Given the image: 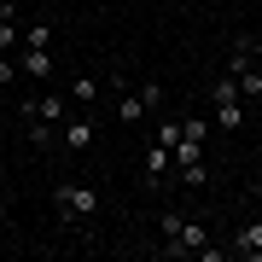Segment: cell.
<instances>
[{
    "mask_svg": "<svg viewBox=\"0 0 262 262\" xmlns=\"http://www.w3.org/2000/svg\"><path fill=\"white\" fill-rule=\"evenodd\" d=\"M163 251L169 256H198V251H204V245L215 239L210 233V222H198V215H181V210H163Z\"/></svg>",
    "mask_w": 262,
    "mask_h": 262,
    "instance_id": "6da1fadb",
    "label": "cell"
},
{
    "mask_svg": "<svg viewBox=\"0 0 262 262\" xmlns=\"http://www.w3.org/2000/svg\"><path fill=\"white\" fill-rule=\"evenodd\" d=\"M53 210H58V222H64V227H76V222H94L99 192H94V187H82V181H64V187H53Z\"/></svg>",
    "mask_w": 262,
    "mask_h": 262,
    "instance_id": "7a4b0ae2",
    "label": "cell"
},
{
    "mask_svg": "<svg viewBox=\"0 0 262 262\" xmlns=\"http://www.w3.org/2000/svg\"><path fill=\"white\" fill-rule=\"evenodd\" d=\"M169 169H175V151H169L163 140H151V146H140V187H146V192H163Z\"/></svg>",
    "mask_w": 262,
    "mask_h": 262,
    "instance_id": "3957f363",
    "label": "cell"
},
{
    "mask_svg": "<svg viewBox=\"0 0 262 262\" xmlns=\"http://www.w3.org/2000/svg\"><path fill=\"white\" fill-rule=\"evenodd\" d=\"M58 140H64L70 151H88V146H94V140H99V122H94V117H88V111H70L64 122H58Z\"/></svg>",
    "mask_w": 262,
    "mask_h": 262,
    "instance_id": "277c9868",
    "label": "cell"
},
{
    "mask_svg": "<svg viewBox=\"0 0 262 262\" xmlns=\"http://www.w3.org/2000/svg\"><path fill=\"white\" fill-rule=\"evenodd\" d=\"M70 111H76V99H70V94H41V99L18 105V117H47V122H64Z\"/></svg>",
    "mask_w": 262,
    "mask_h": 262,
    "instance_id": "5b68a950",
    "label": "cell"
},
{
    "mask_svg": "<svg viewBox=\"0 0 262 262\" xmlns=\"http://www.w3.org/2000/svg\"><path fill=\"white\" fill-rule=\"evenodd\" d=\"M227 256H239V262H262V222L233 227V239H227Z\"/></svg>",
    "mask_w": 262,
    "mask_h": 262,
    "instance_id": "8992f818",
    "label": "cell"
},
{
    "mask_svg": "<svg viewBox=\"0 0 262 262\" xmlns=\"http://www.w3.org/2000/svg\"><path fill=\"white\" fill-rule=\"evenodd\" d=\"M18 70L29 82H53V47H18Z\"/></svg>",
    "mask_w": 262,
    "mask_h": 262,
    "instance_id": "52a82bcc",
    "label": "cell"
},
{
    "mask_svg": "<svg viewBox=\"0 0 262 262\" xmlns=\"http://www.w3.org/2000/svg\"><path fill=\"white\" fill-rule=\"evenodd\" d=\"M24 47V18L12 0H0V53H18Z\"/></svg>",
    "mask_w": 262,
    "mask_h": 262,
    "instance_id": "ba28073f",
    "label": "cell"
},
{
    "mask_svg": "<svg viewBox=\"0 0 262 262\" xmlns=\"http://www.w3.org/2000/svg\"><path fill=\"white\" fill-rule=\"evenodd\" d=\"M210 99H215V105H233V99H245V94H239V76H233V70H215Z\"/></svg>",
    "mask_w": 262,
    "mask_h": 262,
    "instance_id": "9c48e42d",
    "label": "cell"
},
{
    "mask_svg": "<svg viewBox=\"0 0 262 262\" xmlns=\"http://www.w3.org/2000/svg\"><path fill=\"white\" fill-rule=\"evenodd\" d=\"M215 128H222V134H239V128H245V99L215 105Z\"/></svg>",
    "mask_w": 262,
    "mask_h": 262,
    "instance_id": "30bf717a",
    "label": "cell"
},
{
    "mask_svg": "<svg viewBox=\"0 0 262 262\" xmlns=\"http://www.w3.org/2000/svg\"><path fill=\"white\" fill-rule=\"evenodd\" d=\"M175 181H181L187 192H198V187L210 181V163H204V158H198V163H175Z\"/></svg>",
    "mask_w": 262,
    "mask_h": 262,
    "instance_id": "8fae6325",
    "label": "cell"
},
{
    "mask_svg": "<svg viewBox=\"0 0 262 262\" xmlns=\"http://www.w3.org/2000/svg\"><path fill=\"white\" fill-rule=\"evenodd\" d=\"M181 134H187V117H158V134H151V140H163L169 151L181 146Z\"/></svg>",
    "mask_w": 262,
    "mask_h": 262,
    "instance_id": "7c38bea8",
    "label": "cell"
},
{
    "mask_svg": "<svg viewBox=\"0 0 262 262\" xmlns=\"http://www.w3.org/2000/svg\"><path fill=\"white\" fill-rule=\"evenodd\" d=\"M24 47H53V24H47V18H29V29H24Z\"/></svg>",
    "mask_w": 262,
    "mask_h": 262,
    "instance_id": "4fadbf2b",
    "label": "cell"
},
{
    "mask_svg": "<svg viewBox=\"0 0 262 262\" xmlns=\"http://www.w3.org/2000/svg\"><path fill=\"white\" fill-rule=\"evenodd\" d=\"M70 99L76 105H94L99 99V76H76V82H70Z\"/></svg>",
    "mask_w": 262,
    "mask_h": 262,
    "instance_id": "5bb4252c",
    "label": "cell"
},
{
    "mask_svg": "<svg viewBox=\"0 0 262 262\" xmlns=\"http://www.w3.org/2000/svg\"><path fill=\"white\" fill-rule=\"evenodd\" d=\"M117 117H122V122H146L151 111L140 105V94H122V99H117Z\"/></svg>",
    "mask_w": 262,
    "mask_h": 262,
    "instance_id": "9a60e30c",
    "label": "cell"
},
{
    "mask_svg": "<svg viewBox=\"0 0 262 262\" xmlns=\"http://www.w3.org/2000/svg\"><path fill=\"white\" fill-rule=\"evenodd\" d=\"M233 76H239V94H245V99H262V70H256V64H245V70H233Z\"/></svg>",
    "mask_w": 262,
    "mask_h": 262,
    "instance_id": "2e32d148",
    "label": "cell"
},
{
    "mask_svg": "<svg viewBox=\"0 0 262 262\" xmlns=\"http://www.w3.org/2000/svg\"><path fill=\"white\" fill-rule=\"evenodd\" d=\"M134 94H140V105H146V111H158V105H163V82H140Z\"/></svg>",
    "mask_w": 262,
    "mask_h": 262,
    "instance_id": "e0dca14e",
    "label": "cell"
},
{
    "mask_svg": "<svg viewBox=\"0 0 262 262\" xmlns=\"http://www.w3.org/2000/svg\"><path fill=\"white\" fill-rule=\"evenodd\" d=\"M18 76H24V70H18V53H12V58H0V88H6V82H18Z\"/></svg>",
    "mask_w": 262,
    "mask_h": 262,
    "instance_id": "ac0fdd59",
    "label": "cell"
},
{
    "mask_svg": "<svg viewBox=\"0 0 262 262\" xmlns=\"http://www.w3.org/2000/svg\"><path fill=\"white\" fill-rule=\"evenodd\" d=\"M239 41H245V47H251V53L262 58V35H239Z\"/></svg>",
    "mask_w": 262,
    "mask_h": 262,
    "instance_id": "d6986e66",
    "label": "cell"
},
{
    "mask_svg": "<svg viewBox=\"0 0 262 262\" xmlns=\"http://www.w3.org/2000/svg\"><path fill=\"white\" fill-rule=\"evenodd\" d=\"M251 198H256V204H262V175H256V181H251Z\"/></svg>",
    "mask_w": 262,
    "mask_h": 262,
    "instance_id": "ffe728a7",
    "label": "cell"
},
{
    "mask_svg": "<svg viewBox=\"0 0 262 262\" xmlns=\"http://www.w3.org/2000/svg\"><path fill=\"white\" fill-rule=\"evenodd\" d=\"M29 6H53V0H29Z\"/></svg>",
    "mask_w": 262,
    "mask_h": 262,
    "instance_id": "44dd1931",
    "label": "cell"
}]
</instances>
